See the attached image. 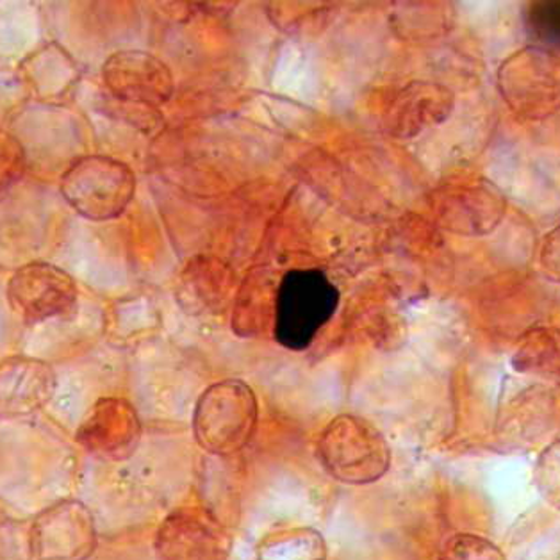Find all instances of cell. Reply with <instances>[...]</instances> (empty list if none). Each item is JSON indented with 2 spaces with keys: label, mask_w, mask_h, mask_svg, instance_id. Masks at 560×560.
<instances>
[{
  "label": "cell",
  "mask_w": 560,
  "mask_h": 560,
  "mask_svg": "<svg viewBox=\"0 0 560 560\" xmlns=\"http://www.w3.org/2000/svg\"><path fill=\"white\" fill-rule=\"evenodd\" d=\"M339 290L318 268L285 271L276 290L273 336L280 347L302 352L338 311Z\"/></svg>",
  "instance_id": "obj_1"
},
{
  "label": "cell",
  "mask_w": 560,
  "mask_h": 560,
  "mask_svg": "<svg viewBox=\"0 0 560 560\" xmlns=\"http://www.w3.org/2000/svg\"><path fill=\"white\" fill-rule=\"evenodd\" d=\"M325 474L347 486H368L392 468V446L372 421L339 415L322 430L316 443Z\"/></svg>",
  "instance_id": "obj_2"
},
{
  "label": "cell",
  "mask_w": 560,
  "mask_h": 560,
  "mask_svg": "<svg viewBox=\"0 0 560 560\" xmlns=\"http://www.w3.org/2000/svg\"><path fill=\"white\" fill-rule=\"evenodd\" d=\"M257 421L259 404L247 382L237 378L214 382L195 406V441L208 454L236 455L250 445Z\"/></svg>",
  "instance_id": "obj_3"
},
{
  "label": "cell",
  "mask_w": 560,
  "mask_h": 560,
  "mask_svg": "<svg viewBox=\"0 0 560 560\" xmlns=\"http://www.w3.org/2000/svg\"><path fill=\"white\" fill-rule=\"evenodd\" d=\"M497 86L520 120H546L560 112V56L537 45L523 47L498 68Z\"/></svg>",
  "instance_id": "obj_4"
},
{
  "label": "cell",
  "mask_w": 560,
  "mask_h": 560,
  "mask_svg": "<svg viewBox=\"0 0 560 560\" xmlns=\"http://www.w3.org/2000/svg\"><path fill=\"white\" fill-rule=\"evenodd\" d=\"M61 194L75 213L92 222H107L120 217L131 203L136 175L124 161L88 155L65 172Z\"/></svg>",
  "instance_id": "obj_5"
},
{
  "label": "cell",
  "mask_w": 560,
  "mask_h": 560,
  "mask_svg": "<svg viewBox=\"0 0 560 560\" xmlns=\"http://www.w3.org/2000/svg\"><path fill=\"white\" fill-rule=\"evenodd\" d=\"M434 222L457 236L493 234L508 214V198L482 175H460L432 189L429 197Z\"/></svg>",
  "instance_id": "obj_6"
},
{
  "label": "cell",
  "mask_w": 560,
  "mask_h": 560,
  "mask_svg": "<svg viewBox=\"0 0 560 560\" xmlns=\"http://www.w3.org/2000/svg\"><path fill=\"white\" fill-rule=\"evenodd\" d=\"M8 302L25 324L68 318L78 310L79 290L73 277L52 262L20 266L8 280Z\"/></svg>",
  "instance_id": "obj_7"
},
{
  "label": "cell",
  "mask_w": 560,
  "mask_h": 560,
  "mask_svg": "<svg viewBox=\"0 0 560 560\" xmlns=\"http://www.w3.org/2000/svg\"><path fill=\"white\" fill-rule=\"evenodd\" d=\"M232 534L217 512L203 505H184L170 512L155 534L161 560H228Z\"/></svg>",
  "instance_id": "obj_8"
},
{
  "label": "cell",
  "mask_w": 560,
  "mask_h": 560,
  "mask_svg": "<svg viewBox=\"0 0 560 560\" xmlns=\"http://www.w3.org/2000/svg\"><path fill=\"white\" fill-rule=\"evenodd\" d=\"M33 560H88L97 550V525L79 500H61L39 512L30 530Z\"/></svg>",
  "instance_id": "obj_9"
},
{
  "label": "cell",
  "mask_w": 560,
  "mask_h": 560,
  "mask_svg": "<svg viewBox=\"0 0 560 560\" xmlns=\"http://www.w3.org/2000/svg\"><path fill=\"white\" fill-rule=\"evenodd\" d=\"M102 81L113 101L129 106H160L174 95V73L165 61L145 50H118L102 67Z\"/></svg>",
  "instance_id": "obj_10"
},
{
  "label": "cell",
  "mask_w": 560,
  "mask_h": 560,
  "mask_svg": "<svg viewBox=\"0 0 560 560\" xmlns=\"http://www.w3.org/2000/svg\"><path fill=\"white\" fill-rule=\"evenodd\" d=\"M75 440L97 459H129L140 446V416L124 398L106 396L86 412Z\"/></svg>",
  "instance_id": "obj_11"
},
{
  "label": "cell",
  "mask_w": 560,
  "mask_h": 560,
  "mask_svg": "<svg viewBox=\"0 0 560 560\" xmlns=\"http://www.w3.org/2000/svg\"><path fill=\"white\" fill-rule=\"evenodd\" d=\"M455 95L435 81H412L387 102L382 126L396 140H412L441 126L454 113Z\"/></svg>",
  "instance_id": "obj_12"
},
{
  "label": "cell",
  "mask_w": 560,
  "mask_h": 560,
  "mask_svg": "<svg viewBox=\"0 0 560 560\" xmlns=\"http://www.w3.org/2000/svg\"><path fill=\"white\" fill-rule=\"evenodd\" d=\"M58 377L42 359L13 355L0 361V420H25L49 406Z\"/></svg>",
  "instance_id": "obj_13"
},
{
  "label": "cell",
  "mask_w": 560,
  "mask_h": 560,
  "mask_svg": "<svg viewBox=\"0 0 560 560\" xmlns=\"http://www.w3.org/2000/svg\"><path fill=\"white\" fill-rule=\"evenodd\" d=\"M19 78L36 101L59 104L72 95L81 70L61 45L47 44L20 63Z\"/></svg>",
  "instance_id": "obj_14"
},
{
  "label": "cell",
  "mask_w": 560,
  "mask_h": 560,
  "mask_svg": "<svg viewBox=\"0 0 560 560\" xmlns=\"http://www.w3.org/2000/svg\"><path fill=\"white\" fill-rule=\"evenodd\" d=\"M231 268L217 257H197L184 268L177 299L189 314H211L222 310L232 293Z\"/></svg>",
  "instance_id": "obj_15"
},
{
  "label": "cell",
  "mask_w": 560,
  "mask_h": 560,
  "mask_svg": "<svg viewBox=\"0 0 560 560\" xmlns=\"http://www.w3.org/2000/svg\"><path fill=\"white\" fill-rule=\"evenodd\" d=\"M511 366L520 375L560 384V329L537 325L523 334L514 352Z\"/></svg>",
  "instance_id": "obj_16"
},
{
  "label": "cell",
  "mask_w": 560,
  "mask_h": 560,
  "mask_svg": "<svg viewBox=\"0 0 560 560\" xmlns=\"http://www.w3.org/2000/svg\"><path fill=\"white\" fill-rule=\"evenodd\" d=\"M324 542L318 534L310 530L290 532L265 545L262 560H322Z\"/></svg>",
  "instance_id": "obj_17"
},
{
  "label": "cell",
  "mask_w": 560,
  "mask_h": 560,
  "mask_svg": "<svg viewBox=\"0 0 560 560\" xmlns=\"http://www.w3.org/2000/svg\"><path fill=\"white\" fill-rule=\"evenodd\" d=\"M528 30L537 47L560 56V2H537L528 8Z\"/></svg>",
  "instance_id": "obj_18"
},
{
  "label": "cell",
  "mask_w": 560,
  "mask_h": 560,
  "mask_svg": "<svg viewBox=\"0 0 560 560\" xmlns=\"http://www.w3.org/2000/svg\"><path fill=\"white\" fill-rule=\"evenodd\" d=\"M534 482L542 500L560 511V440L550 443L539 454L534 469Z\"/></svg>",
  "instance_id": "obj_19"
},
{
  "label": "cell",
  "mask_w": 560,
  "mask_h": 560,
  "mask_svg": "<svg viewBox=\"0 0 560 560\" xmlns=\"http://www.w3.org/2000/svg\"><path fill=\"white\" fill-rule=\"evenodd\" d=\"M443 560H508L494 542L477 534H455L443 548Z\"/></svg>",
  "instance_id": "obj_20"
},
{
  "label": "cell",
  "mask_w": 560,
  "mask_h": 560,
  "mask_svg": "<svg viewBox=\"0 0 560 560\" xmlns=\"http://www.w3.org/2000/svg\"><path fill=\"white\" fill-rule=\"evenodd\" d=\"M27 158L15 136L0 129V198L24 177Z\"/></svg>",
  "instance_id": "obj_21"
},
{
  "label": "cell",
  "mask_w": 560,
  "mask_h": 560,
  "mask_svg": "<svg viewBox=\"0 0 560 560\" xmlns=\"http://www.w3.org/2000/svg\"><path fill=\"white\" fill-rule=\"evenodd\" d=\"M539 266L548 279L560 282V225L542 237L539 248Z\"/></svg>",
  "instance_id": "obj_22"
}]
</instances>
